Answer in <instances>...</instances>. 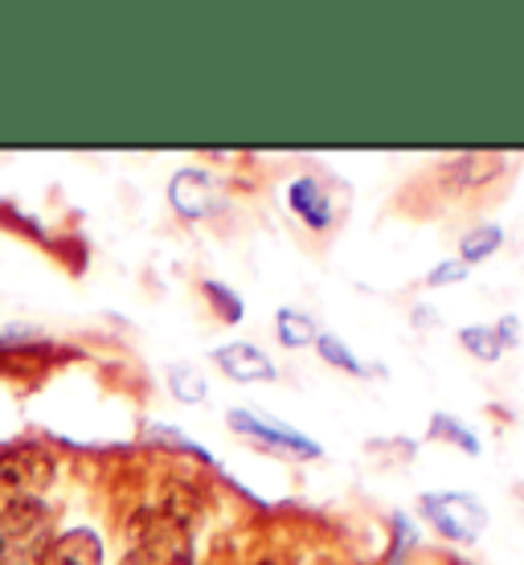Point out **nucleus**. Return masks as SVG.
Instances as JSON below:
<instances>
[{
  "instance_id": "11",
  "label": "nucleus",
  "mask_w": 524,
  "mask_h": 565,
  "mask_svg": "<svg viewBox=\"0 0 524 565\" xmlns=\"http://www.w3.org/2000/svg\"><path fill=\"white\" fill-rule=\"evenodd\" d=\"M169 390L184 406H201V402H205V373H201L197 365H189V361L169 365Z\"/></svg>"
},
{
  "instance_id": "6",
  "label": "nucleus",
  "mask_w": 524,
  "mask_h": 565,
  "mask_svg": "<svg viewBox=\"0 0 524 565\" xmlns=\"http://www.w3.org/2000/svg\"><path fill=\"white\" fill-rule=\"evenodd\" d=\"M213 365L226 373L229 382H242V385H258V382H275L279 377V369L270 361L258 344H246V340H234V344H222L217 353H213Z\"/></svg>"
},
{
  "instance_id": "12",
  "label": "nucleus",
  "mask_w": 524,
  "mask_h": 565,
  "mask_svg": "<svg viewBox=\"0 0 524 565\" xmlns=\"http://www.w3.org/2000/svg\"><path fill=\"white\" fill-rule=\"evenodd\" d=\"M459 340H463V349H468L471 356H480V361H500V353H504V344H500L496 337V328H488V324H471L459 332Z\"/></svg>"
},
{
  "instance_id": "16",
  "label": "nucleus",
  "mask_w": 524,
  "mask_h": 565,
  "mask_svg": "<svg viewBox=\"0 0 524 565\" xmlns=\"http://www.w3.org/2000/svg\"><path fill=\"white\" fill-rule=\"evenodd\" d=\"M468 275H471V267L463 258H447V263H439V267L426 275V282H430V287H451V282H463Z\"/></svg>"
},
{
  "instance_id": "10",
  "label": "nucleus",
  "mask_w": 524,
  "mask_h": 565,
  "mask_svg": "<svg viewBox=\"0 0 524 565\" xmlns=\"http://www.w3.org/2000/svg\"><path fill=\"white\" fill-rule=\"evenodd\" d=\"M500 246H504V230L488 222V226H475V230H468V234H463V242H459V258H463V263L471 267V263H483V258H492Z\"/></svg>"
},
{
  "instance_id": "18",
  "label": "nucleus",
  "mask_w": 524,
  "mask_h": 565,
  "mask_svg": "<svg viewBox=\"0 0 524 565\" xmlns=\"http://www.w3.org/2000/svg\"><path fill=\"white\" fill-rule=\"evenodd\" d=\"M119 565H157V562H152V557H148V553H140V550H131V553H128V557H124V562H119Z\"/></svg>"
},
{
  "instance_id": "4",
  "label": "nucleus",
  "mask_w": 524,
  "mask_h": 565,
  "mask_svg": "<svg viewBox=\"0 0 524 565\" xmlns=\"http://www.w3.org/2000/svg\"><path fill=\"white\" fill-rule=\"evenodd\" d=\"M169 201H172V210L181 213V217H189V222H201V217H210V213L222 210V189L210 181V172L181 169L169 181Z\"/></svg>"
},
{
  "instance_id": "1",
  "label": "nucleus",
  "mask_w": 524,
  "mask_h": 565,
  "mask_svg": "<svg viewBox=\"0 0 524 565\" xmlns=\"http://www.w3.org/2000/svg\"><path fill=\"white\" fill-rule=\"evenodd\" d=\"M54 516L42 500H17L0 509V565H42L50 553Z\"/></svg>"
},
{
  "instance_id": "9",
  "label": "nucleus",
  "mask_w": 524,
  "mask_h": 565,
  "mask_svg": "<svg viewBox=\"0 0 524 565\" xmlns=\"http://www.w3.org/2000/svg\"><path fill=\"white\" fill-rule=\"evenodd\" d=\"M275 328H279V340H284L287 349H308L320 340V328H316L312 316H303V311H291L284 308L275 316Z\"/></svg>"
},
{
  "instance_id": "13",
  "label": "nucleus",
  "mask_w": 524,
  "mask_h": 565,
  "mask_svg": "<svg viewBox=\"0 0 524 565\" xmlns=\"http://www.w3.org/2000/svg\"><path fill=\"white\" fill-rule=\"evenodd\" d=\"M430 435H435V438H451L455 447H463L468 455H480V438L471 435V430L459 423V418H451V414H435V418H430Z\"/></svg>"
},
{
  "instance_id": "2",
  "label": "nucleus",
  "mask_w": 524,
  "mask_h": 565,
  "mask_svg": "<svg viewBox=\"0 0 524 565\" xmlns=\"http://www.w3.org/2000/svg\"><path fill=\"white\" fill-rule=\"evenodd\" d=\"M423 512L442 537L459 541V545H475L488 529V509L468 492H426Z\"/></svg>"
},
{
  "instance_id": "14",
  "label": "nucleus",
  "mask_w": 524,
  "mask_h": 565,
  "mask_svg": "<svg viewBox=\"0 0 524 565\" xmlns=\"http://www.w3.org/2000/svg\"><path fill=\"white\" fill-rule=\"evenodd\" d=\"M316 344H320V356H324L328 365L344 369V373H356V377H365V373H368V369L353 356V349H344V344H341L336 337H328V332H320V340H316Z\"/></svg>"
},
{
  "instance_id": "7",
  "label": "nucleus",
  "mask_w": 524,
  "mask_h": 565,
  "mask_svg": "<svg viewBox=\"0 0 524 565\" xmlns=\"http://www.w3.org/2000/svg\"><path fill=\"white\" fill-rule=\"evenodd\" d=\"M42 565H103V541L90 529H71L50 541Z\"/></svg>"
},
{
  "instance_id": "3",
  "label": "nucleus",
  "mask_w": 524,
  "mask_h": 565,
  "mask_svg": "<svg viewBox=\"0 0 524 565\" xmlns=\"http://www.w3.org/2000/svg\"><path fill=\"white\" fill-rule=\"evenodd\" d=\"M54 480V459L42 447H13L0 455V509L17 500H42Z\"/></svg>"
},
{
  "instance_id": "19",
  "label": "nucleus",
  "mask_w": 524,
  "mask_h": 565,
  "mask_svg": "<svg viewBox=\"0 0 524 565\" xmlns=\"http://www.w3.org/2000/svg\"><path fill=\"white\" fill-rule=\"evenodd\" d=\"M263 565H275V562H263Z\"/></svg>"
},
{
  "instance_id": "15",
  "label": "nucleus",
  "mask_w": 524,
  "mask_h": 565,
  "mask_svg": "<svg viewBox=\"0 0 524 565\" xmlns=\"http://www.w3.org/2000/svg\"><path fill=\"white\" fill-rule=\"evenodd\" d=\"M205 296H210V303L226 316L229 324H238V320H242V299L229 291L226 282H205Z\"/></svg>"
},
{
  "instance_id": "8",
  "label": "nucleus",
  "mask_w": 524,
  "mask_h": 565,
  "mask_svg": "<svg viewBox=\"0 0 524 565\" xmlns=\"http://www.w3.org/2000/svg\"><path fill=\"white\" fill-rule=\"evenodd\" d=\"M287 201H291V210H296L312 230L332 226V201L324 198L320 181H312V177H299V181H291V189H287Z\"/></svg>"
},
{
  "instance_id": "5",
  "label": "nucleus",
  "mask_w": 524,
  "mask_h": 565,
  "mask_svg": "<svg viewBox=\"0 0 524 565\" xmlns=\"http://www.w3.org/2000/svg\"><path fill=\"white\" fill-rule=\"evenodd\" d=\"M238 435L255 438V443H263V447H270V451H296V455H324L320 451V443H312V438H303L299 430H291V426L284 423H267V418H258V414L250 411H229L226 418Z\"/></svg>"
},
{
  "instance_id": "17",
  "label": "nucleus",
  "mask_w": 524,
  "mask_h": 565,
  "mask_svg": "<svg viewBox=\"0 0 524 565\" xmlns=\"http://www.w3.org/2000/svg\"><path fill=\"white\" fill-rule=\"evenodd\" d=\"M496 337H500V344L516 349V344H521V316H504L496 324Z\"/></svg>"
}]
</instances>
